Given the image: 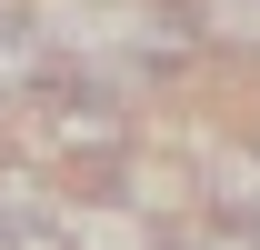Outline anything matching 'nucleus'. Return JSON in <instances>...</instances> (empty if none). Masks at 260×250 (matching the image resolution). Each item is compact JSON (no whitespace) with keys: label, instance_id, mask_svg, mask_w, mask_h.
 I'll use <instances>...</instances> for the list:
<instances>
[{"label":"nucleus","instance_id":"1","mask_svg":"<svg viewBox=\"0 0 260 250\" xmlns=\"http://www.w3.org/2000/svg\"><path fill=\"white\" fill-rule=\"evenodd\" d=\"M130 150V110L90 80H50L40 90V160H120Z\"/></svg>","mask_w":260,"mask_h":250},{"label":"nucleus","instance_id":"2","mask_svg":"<svg viewBox=\"0 0 260 250\" xmlns=\"http://www.w3.org/2000/svg\"><path fill=\"white\" fill-rule=\"evenodd\" d=\"M190 180H200V200L220 220H240V230H260V150H240V140H220V150H200L190 160Z\"/></svg>","mask_w":260,"mask_h":250},{"label":"nucleus","instance_id":"3","mask_svg":"<svg viewBox=\"0 0 260 250\" xmlns=\"http://www.w3.org/2000/svg\"><path fill=\"white\" fill-rule=\"evenodd\" d=\"M170 230H180V220H140V210H120V200H90V210L60 220L70 250H170Z\"/></svg>","mask_w":260,"mask_h":250},{"label":"nucleus","instance_id":"4","mask_svg":"<svg viewBox=\"0 0 260 250\" xmlns=\"http://www.w3.org/2000/svg\"><path fill=\"white\" fill-rule=\"evenodd\" d=\"M60 190L40 180V170H20V160H0V230H10V240H20V230H60Z\"/></svg>","mask_w":260,"mask_h":250},{"label":"nucleus","instance_id":"5","mask_svg":"<svg viewBox=\"0 0 260 250\" xmlns=\"http://www.w3.org/2000/svg\"><path fill=\"white\" fill-rule=\"evenodd\" d=\"M200 30H210V40H240V50H260V0H200Z\"/></svg>","mask_w":260,"mask_h":250},{"label":"nucleus","instance_id":"6","mask_svg":"<svg viewBox=\"0 0 260 250\" xmlns=\"http://www.w3.org/2000/svg\"><path fill=\"white\" fill-rule=\"evenodd\" d=\"M170 250H260V230H240V220H200V230H170Z\"/></svg>","mask_w":260,"mask_h":250},{"label":"nucleus","instance_id":"7","mask_svg":"<svg viewBox=\"0 0 260 250\" xmlns=\"http://www.w3.org/2000/svg\"><path fill=\"white\" fill-rule=\"evenodd\" d=\"M0 250H10V230H0Z\"/></svg>","mask_w":260,"mask_h":250}]
</instances>
